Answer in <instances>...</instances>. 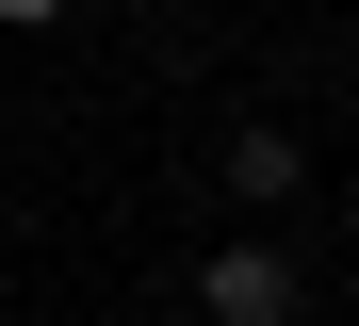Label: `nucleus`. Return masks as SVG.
I'll return each mask as SVG.
<instances>
[{
    "label": "nucleus",
    "mask_w": 359,
    "mask_h": 326,
    "mask_svg": "<svg viewBox=\"0 0 359 326\" xmlns=\"http://www.w3.org/2000/svg\"><path fill=\"white\" fill-rule=\"evenodd\" d=\"M229 179H245V196H262V212H278V196H294V179H311V163H294V130H229Z\"/></svg>",
    "instance_id": "f03ea898"
},
{
    "label": "nucleus",
    "mask_w": 359,
    "mask_h": 326,
    "mask_svg": "<svg viewBox=\"0 0 359 326\" xmlns=\"http://www.w3.org/2000/svg\"><path fill=\"white\" fill-rule=\"evenodd\" d=\"M196 310H212V326H294V261H278L262 229L212 245V261H196Z\"/></svg>",
    "instance_id": "f257e3e1"
},
{
    "label": "nucleus",
    "mask_w": 359,
    "mask_h": 326,
    "mask_svg": "<svg viewBox=\"0 0 359 326\" xmlns=\"http://www.w3.org/2000/svg\"><path fill=\"white\" fill-rule=\"evenodd\" d=\"M0 17H17V33H33V17H66V0H0Z\"/></svg>",
    "instance_id": "7ed1b4c3"
}]
</instances>
